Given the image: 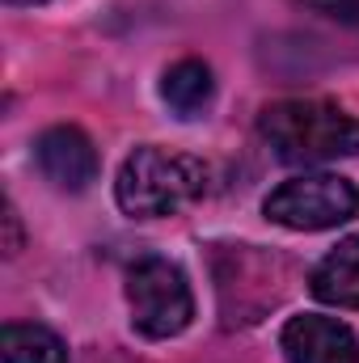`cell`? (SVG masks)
I'll use <instances>...</instances> for the list:
<instances>
[{
  "label": "cell",
  "instance_id": "1",
  "mask_svg": "<svg viewBox=\"0 0 359 363\" xmlns=\"http://www.w3.org/2000/svg\"><path fill=\"white\" fill-rule=\"evenodd\" d=\"M258 131L283 165H326L359 152V118L334 101H275L263 110Z\"/></svg>",
  "mask_w": 359,
  "mask_h": 363
},
{
  "label": "cell",
  "instance_id": "2",
  "mask_svg": "<svg viewBox=\"0 0 359 363\" xmlns=\"http://www.w3.org/2000/svg\"><path fill=\"white\" fill-rule=\"evenodd\" d=\"M207 186V165L186 152H165V148H136L114 182V199L127 216L136 220H161L190 207Z\"/></svg>",
  "mask_w": 359,
  "mask_h": 363
},
{
  "label": "cell",
  "instance_id": "3",
  "mask_svg": "<svg viewBox=\"0 0 359 363\" xmlns=\"http://www.w3.org/2000/svg\"><path fill=\"white\" fill-rule=\"evenodd\" d=\"M267 220L292 233H321L338 228L359 216V190L338 174H300L275 186L263 203Z\"/></svg>",
  "mask_w": 359,
  "mask_h": 363
},
{
  "label": "cell",
  "instance_id": "4",
  "mask_svg": "<svg viewBox=\"0 0 359 363\" xmlns=\"http://www.w3.org/2000/svg\"><path fill=\"white\" fill-rule=\"evenodd\" d=\"M127 304H131V325L144 338H174L194 317L190 283L170 258H140L127 271Z\"/></svg>",
  "mask_w": 359,
  "mask_h": 363
},
{
  "label": "cell",
  "instance_id": "5",
  "mask_svg": "<svg viewBox=\"0 0 359 363\" xmlns=\"http://www.w3.org/2000/svg\"><path fill=\"white\" fill-rule=\"evenodd\" d=\"M279 347L287 363H359V342L351 325L321 317V313H300L283 325Z\"/></svg>",
  "mask_w": 359,
  "mask_h": 363
},
{
  "label": "cell",
  "instance_id": "6",
  "mask_svg": "<svg viewBox=\"0 0 359 363\" xmlns=\"http://www.w3.org/2000/svg\"><path fill=\"white\" fill-rule=\"evenodd\" d=\"M34 161L55 190H85L97 178V148L81 127H51L34 144Z\"/></svg>",
  "mask_w": 359,
  "mask_h": 363
},
{
  "label": "cell",
  "instance_id": "7",
  "mask_svg": "<svg viewBox=\"0 0 359 363\" xmlns=\"http://www.w3.org/2000/svg\"><path fill=\"white\" fill-rule=\"evenodd\" d=\"M309 291L321 304L334 308H359V237L338 241L309 274Z\"/></svg>",
  "mask_w": 359,
  "mask_h": 363
},
{
  "label": "cell",
  "instance_id": "8",
  "mask_svg": "<svg viewBox=\"0 0 359 363\" xmlns=\"http://www.w3.org/2000/svg\"><path fill=\"white\" fill-rule=\"evenodd\" d=\"M161 97H165V106L178 118H199L211 106V97H216L211 68L203 60H182V64H174L165 72V81H161Z\"/></svg>",
  "mask_w": 359,
  "mask_h": 363
},
{
  "label": "cell",
  "instance_id": "9",
  "mask_svg": "<svg viewBox=\"0 0 359 363\" xmlns=\"http://www.w3.org/2000/svg\"><path fill=\"white\" fill-rule=\"evenodd\" d=\"M0 355H4V363H68V347L47 325L9 321L0 330Z\"/></svg>",
  "mask_w": 359,
  "mask_h": 363
},
{
  "label": "cell",
  "instance_id": "10",
  "mask_svg": "<svg viewBox=\"0 0 359 363\" xmlns=\"http://www.w3.org/2000/svg\"><path fill=\"white\" fill-rule=\"evenodd\" d=\"M309 9H317L321 17L330 21H343V26H359V0H304Z\"/></svg>",
  "mask_w": 359,
  "mask_h": 363
},
{
  "label": "cell",
  "instance_id": "11",
  "mask_svg": "<svg viewBox=\"0 0 359 363\" xmlns=\"http://www.w3.org/2000/svg\"><path fill=\"white\" fill-rule=\"evenodd\" d=\"M4 224H9V254H17L21 241H17V211L13 207H4Z\"/></svg>",
  "mask_w": 359,
  "mask_h": 363
},
{
  "label": "cell",
  "instance_id": "12",
  "mask_svg": "<svg viewBox=\"0 0 359 363\" xmlns=\"http://www.w3.org/2000/svg\"><path fill=\"white\" fill-rule=\"evenodd\" d=\"M9 4H43V0H9Z\"/></svg>",
  "mask_w": 359,
  "mask_h": 363
}]
</instances>
